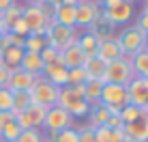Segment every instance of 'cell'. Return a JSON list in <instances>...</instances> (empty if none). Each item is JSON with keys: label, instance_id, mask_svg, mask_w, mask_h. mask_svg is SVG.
<instances>
[{"label": "cell", "instance_id": "1", "mask_svg": "<svg viewBox=\"0 0 148 142\" xmlns=\"http://www.w3.org/2000/svg\"><path fill=\"white\" fill-rule=\"evenodd\" d=\"M56 105L73 116V119H82V116H88L90 103L84 99V84L79 86H62L58 93V101Z\"/></svg>", "mask_w": 148, "mask_h": 142}, {"label": "cell", "instance_id": "2", "mask_svg": "<svg viewBox=\"0 0 148 142\" xmlns=\"http://www.w3.org/2000/svg\"><path fill=\"white\" fill-rule=\"evenodd\" d=\"M116 41L120 45L122 56L129 58V56H133V54H137L140 50L146 48V34L142 32L140 28H135V26H125L118 34H116Z\"/></svg>", "mask_w": 148, "mask_h": 142}, {"label": "cell", "instance_id": "3", "mask_svg": "<svg viewBox=\"0 0 148 142\" xmlns=\"http://www.w3.org/2000/svg\"><path fill=\"white\" fill-rule=\"evenodd\" d=\"M77 37H79L77 28H67V26H60V24L52 22L47 26V32H45V43H47L49 48L62 52L64 48L77 43Z\"/></svg>", "mask_w": 148, "mask_h": 142}, {"label": "cell", "instance_id": "4", "mask_svg": "<svg viewBox=\"0 0 148 142\" xmlns=\"http://www.w3.org/2000/svg\"><path fill=\"white\" fill-rule=\"evenodd\" d=\"M58 93H60V88L54 86L52 82H47L43 75H41L37 82H34V86L28 90L30 101H32L34 105H43V108H54L56 101H58Z\"/></svg>", "mask_w": 148, "mask_h": 142}, {"label": "cell", "instance_id": "5", "mask_svg": "<svg viewBox=\"0 0 148 142\" xmlns=\"http://www.w3.org/2000/svg\"><path fill=\"white\" fill-rule=\"evenodd\" d=\"M22 19L26 22L30 34H39V37H45L47 26L54 22V17L49 19L47 15H45V11L41 9V4H24Z\"/></svg>", "mask_w": 148, "mask_h": 142}, {"label": "cell", "instance_id": "6", "mask_svg": "<svg viewBox=\"0 0 148 142\" xmlns=\"http://www.w3.org/2000/svg\"><path fill=\"white\" fill-rule=\"evenodd\" d=\"M135 78L133 69H131V63L127 56H122L114 63H110L105 67V73H103V84H120V86H127L131 80Z\"/></svg>", "mask_w": 148, "mask_h": 142}, {"label": "cell", "instance_id": "7", "mask_svg": "<svg viewBox=\"0 0 148 142\" xmlns=\"http://www.w3.org/2000/svg\"><path fill=\"white\" fill-rule=\"evenodd\" d=\"M101 103L108 105L110 114H120L125 105H129V95H127V86L120 84H103L101 90Z\"/></svg>", "mask_w": 148, "mask_h": 142}, {"label": "cell", "instance_id": "8", "mask_svg": "<svg viewBox=\"0 0 148 142\" xmlns=\"http://www.w3.org/2000/svg\"><path fill=\"white\" fill-rule=\"evenodd\" d=\"M45 114H47V108L30 103L26 110L15 112V123L19 125L22 131L24 129H41L43 127V121H45Z\"/></svg>", "mask_w": 148, "mask_h": 142}, {"label": "cell", "instance_id": "9", "mask_svg": "<svg viewBox=\"0 0 148 142\" xmlns=\"http://www.w3.org/2000/svg\"><path fill=\"white\" fill-rule=\"evenodd\" d=\"M101 15L99 0H79L75 4V28H86Z\"/></svg>", "mask_w": 148, "mask_h": 142}, {"label": "cell", "instance_id": "10", "mask_svg": "<svg viewBox=\"0 0 148 142\" xmlns=\"http://www.w3.org/2000/svg\"><path fill=\"white\" fill-rule=\"evenodd\" d=\"M43 127H45V131H54V134H58V131H62V129H67V127H73V116H71L67 110L58 108V105L47 108V114H45V121H43Z\"/></svg>", "mask_w": 148, "mask_h": 142}, {"label": "cell", "instance_id": "11", "mask_svg": "<svg viewBox=\"0 0 148 142\" xmlns=\"http://www.w3.org/2000/svg\"><path fill=\"white\" fill-rule=\"evenodd\" d=\"M127 95H129V103L142 110L148 103V80L142 75H135L127 84Z\"/></svg>", "mask_w": 148, "mask_h": 142}, {"label": "cell", "instance_id": "12", "mask_svg": "<svg viewBox=\"0 0 148 142\" xmlns=\"http://www.w3.org/2000/svg\"><path fill=\"white\" fill-rule=\"evenodd\" d=\"M101 13H103V17L108 19L114 28L125 26V24L131 22V17H133V4L122 0L120 4H116V7H112V9H101Z\"/></svg>", "mask_w": 148, "mask_h": 142}, {"label": "cell", "instance_id": "13", "mask_svg": "<svg viewBox=\"0 0 148 142\" xmlns=\"http://www.w3.org/2000/svg\"><path fill=\"white\" fill-rule=\"evenodd\" d=\"M39 78H41V75H32V73H26V71H22V69H15V71H11V75H9L7 88L11 90V93H19V90H30Z\"/></svg>", "mask_w": 148, "mask_h": 142}, {"label": "cell", "instance_id": "14", "mask_svg": "<svg viewBox=\"0 0 148 142\" xmlns=\"http://www.w3.org/2000/svg\"><path fill=\"white\" fill-rule=\"evenodd\" d=\"M95 56L99 60H103L105 65H110V63H114V60L122 58V52H120V45H118V41H116V37L114 39H105V41H99Z\"/></svg>", "mask_w": 148, "mask_h": 142}, {"label": "cell", "instance_id": "15", "mask_svg": "<svg viewBox=\"0 0 148 142\" xmlns=\"http://www.w3.org/2000/svg\"><path fill=\"white\" fill-rule=\"evenodd\" d=\"M125 136L127 138H133L137 142H148V116L142 112V116L131 125H125Z\"/></svg>", "mask_w": 148, "mask_h": 142}, {"label": "cell", "instance_id": "16", "mask_svg": "<svg viewBox=\"0 0 148 142\" xmlns=\"http://www.w3.org/2000/svg\"><path fill=\"white\" fill-rule=\"evenodd\" d=\"M84 52L77 48V43H73V45H69V48H64L62 52H60V65L62 67H67V69H75V67H82L84 65Z\"/></svg>", "mask_w": 148, "mask_h": 142}, {"label": "cell", "instance_id": "17", "mask_svg": "<svg viewBox=\"0 0 148 142\" xmlns=\"http://www.w3.org/2000/svg\"><path fill=\"white\" fill-rule=\"evenodd\" d=\"M67 73H69L67 67H62L60 63H56V65H45L41 75H43L47 82H52L54 86L62 88V86H67Z\"/></svg>", "mask_w": 148, "mask_h": 142}, {"label": "cell", "instance_id": "18", "mask_svg": "<svg viewBox=\"0 0 148 142\" xmlns=\"http://www.w3.org/2000/svg\"><path fill=\"white\" fill-rule=\"evenodd\" d=\"M110 110H108V105H103L99 101V103H92L90 105V110H88V127L90 129H99V127H103L105 123H108V119H110Z\"/></svg>", "mask_w": 148, "mask_h": 142}, {"label": "cell", "instance_id": "19", "mask_svg": "<svg viewBox=\"0 0 148 142\" xmlns=\"http://www.w3.org/2000/svg\"><path fill=\"white\" fill-rule=\"evenodd\" d=\"M88 32H90V34H95V37L99 39V41H105V39H114V37H116L114 26H112L108 19L103 17V13H101L99 17H97L95 22L88 26Z\"/></svg>", "mask_w": 148, "mask_h": 142}, {"label": "cell", "instance_id": "20", "mask_svg": "<svg viewBox=\"0 0 148 142\" xmlns=\"http://www.w3.org/2000/svg\"><path fill=\"white\" fill-rule=\"evenodd\" d=\"M22 58H24V50L22 48H15V45H9V48H4L2 52H0V63H2L9 71L19 69Z\"/></svg>", "mask_w": 148, "mask_h": 142}, {"label": "cell", "instance_id": "21", "mask_svg": "<svg viewBox=\"0 0 148 142\" xmlns=\"http://www.w3.org/2000/svg\"><path fill=\"white\" fill-rule=\"evenodd\" d=\"M105 67H108V65H105L103 60H99L97 56H88L84 60V65H82V69H84V73H86V80H103Z\"/></svg>", "mask_w": 148, "mask_h": 142}, {"label": "cell", "instance_id": "22", "mask_svg": "<svg viewBox=\"0 0 148 142\" xmlns=\"http://www.w3.org/2000/svg\"><path fill=\"white\" fill-rule=\"evenodd\" d=\"M54 22L67 28H75V7H69V4L54 7Z\"/></svg>", "mask_w": 148, "mask_h": 142}, {"label": "cell", "instance_id": "23", "mask_svg": "<svg viewBox=\"0 0 148 142\" xmlns=\"http://www.w3.org/2000/svg\"><path fill=\"white\" fill-rule=\"evenodd\" d=\"M43 60H41L39 54L34 52H24V58H22V65H19V69L26 71V73H32V75H41L43 73Z\"/></svg>", "mask_w": 148, "mask_h": 142}, {"label": "cell", "instance_id": "24", "mask_svg": "<svg viewBox=\"0 0 148 142\" xmlns=\"http://www.w3.org/2000/svg\"><path fill=\"white\" fill-rule=\"evenodd\" d=\"M101 90H103V80H86L84 82V99L90 105L101 101Z\"/></svg>", "mask_w": 148, "mask_h": 142}, {"label": "cell", "instance_id": "25", "mask_svg": "<svg viewBox=\"0 0 148 142\" xmlns=\"http://www.w3.org/2000/svg\"><path fill=\"white\" fill-rule=\"evenodd\" d=\"M129 63H131V69H133L135 75H144L148 73V48L140 50L137 54H133V56H129Z\"/></svg>", "mask_w": 148, "mask_h": 142}, {"label": "cell", "instance_id": "26", "mask_svg": "<svg viewBox=\"0 0 148 142\" xmlns=\"http://www.w3.org/2000/svg\"><path fill=\"white\" fill-rule=\"evenodd\" d=\"M97 45H99V39L95 37V34H90L88 30H84V32L77 37V48L84 52V56L88 58V56H95V52H97Z\"/></svg>", "mask_w": 148, "mask_h": 142}, {"label": "cell", "instance_id": "27", "mask_svg": "<svg viewBox=\"0 0 148 142\" xmlns=\"http://www.w3.org/2000/svg\"><path fill=\"white\" fill-rule=\"evenodd\" d=\"M95 138L97 142H122L125 140V131L122 129H108V127H99L95 129Z\"/></svg>", "mask_w": 148, "mask_h": 142}, {"label": "cell", "instance_id": "28", "mask_svg": "<svg viewBox=\"0 0 148 142\" xmlns=\"http://www.w3.org/2000/svg\"><path fill=\"white\" fill-rule=\"evenodd\" d=\"M22 13H24V4H17V2H15L13 7H9L7 11L2 13V22H4V28H7V32H9V28H11L13 24L17 22L19 17H22Z\"/></svg>", "mask_w": 148, "mask_h": 142}, {"label": "cell", "instance_id": "29", "mask_svg": "<svg viewBox=\"0 0 148 142\" xmlns=\"http://www.w3.org/2000/svg\"><path fill=\"white\" fill-rule=\"evenodd\" d=\"M19 134H22V129H19V125L11 121L9 125H4L2 129H0V142H15L19 138Z\"/></svg>", "mask_w": 148, "mask_h": 142}, {"label": "cell", "instance_id": "30", "mask_svg": "<svg viewBox=\"0 0 148 142\" xmlns=\"http://www.w3.org/2000/svg\"><path fill=\"white\" fill-rule=\"evenodd\" d=\"M45 45H47V43H45V37H39V34H28L26 41H24V52H34V54H39Z\"/></svg>", "mask_w": 148, "mask_h": 142}, {"label": "cell", "instance_id": "31", "mask_svg": "<svg viewBox=\"0 0 148 142\" xmlns=\"http://www.w3.org/2000/svg\"><path fill=\"white\" fill-rule=\"evenodd\" d=\"M32 103L30 101V95H28V90H19V93H13V110L11 112H22V110H26L28 105Z\"/></svg>", "mask_w": 148, "mask_h": 142}, {"label": "cell", "instance_id": "32", "mask_svg": "<svg viewBox=\"0 0 148 142\" xmlns=\"http://www.w3.org/2000/svg\"><path fill=\"white\" fill-rule=\"evenodd\" d=\"M142 116V110L140 108H135V105H125V108L120 110V121H122V125H131V123H135L137 119Z\"/></svg>", "mask_w": 148, "mask_h": 142}, {"label": "cell", "instance_id": "33", "mask_svg": "<svg viewBox=\"0 0 148 142\" xmlns=\"http://www.w3.org/2000/svg\"><path fill=\"white\" fill-rule=\"evenodd\" d=\"M39 56H41V60H43V65H56V63H60V52H58V50H54V48H49V45H45V48L41 50Z\"/></svg>", "mask_w": 148, "mask_h": 142}, {"label": "cell", "instance_id": "34", "mask_svg": "<svg viewBox=\"0 0 148 142\" xmlns=\"http://www.w3.org/2000/svg\"><path fill=\"white\" fill-rule=\"evenodd\" d=\"M86 82V73L82 67H75V69H69L67 73V86H79Z\"/></svg>", "mask_w": 148, "mask_h": 142}, {"label": "cell", "instance_id": "35", "mask_svg": "<svg viewBox=\"0 0 148 142\" xmlns=\"http://www.w3.org/2000/svg\"><path fill=\"white\" fill-rule=\"evenodd\" d=\"M43 138L45 136L41 129H24L15 142H43Z\"/></svg>", "mask_w": 148, "mask_h": 142}, {"label": "cell", "instance_id": "36", "mask_svg": "<svg viewBox=\"0 0 148 142\" xmlns=\"http://www.w3.org/2000/svg\"><path fill=\"white\" fill-rule=\"evenodd\" d=\"M13 110V93L9 88H0V112Z\"/></svg>", "mask_w": 148, "mask_h": 142}, {"label": "cell", "instance_id": "37", "mask_svg": "<svg viewBox=\"0 0 148 142\" xmlns=\"http://www.w3.org/2000/svg\"><path fill=\"white\" fill-rule=\"evenodd\" d=\"M56 142H79L77 129L75 127H67V129L58 131V134H56Z\"/></svg>", "mask_w": 148, "mask_h": 142}, {"label": "cell", "instance_id": "38", "mask_svg": "<svg viewBox=\"0 0 148 142\" xmlns=\"http://www.w3.org/2000/svg\"><path fill=\"white\" fill-rule=\"evenodd\" d=\"M9 32H13V34H17V37H22V39H26L28 34H30V30H28V26H26V22H24L22 17L17 19V22L13 24L11 28H9Z\"/></svg>", "mask_w": 148, "mask_h": 142}, {"label": "cell", "instance_id": "39", "mask_svg": "<svg viewBox=\"0 0 148 142\" xmlns=\"http://www.w3.org/2000/svg\"><path fill=\"white\" fill-rule=\"evenodd\" d=\"M77 129V136H79V142H97L95 138V131L88 127V125H82V127H75Z\"/></svg>", "mask_w": 148, "mask_h": 142}, {"label": "cell", "instance_id": "40", "mask_svg": "<svg viewBox=\"0 0 148 142\" xmlns=\"http://www.w3.org/2000/svg\"><path fill=\"white\" fill-rule=\"evenodd\" d=\"M103 127H108V129H116V131H118V129H125V125H122V121H120V114H112Z\"/></svg>", "mask_w": 148, "mask_h": 142}, {"label": "cell", "instance_id": "41", "mask_svg": "<svg viewBox=\"0 0 148 142\" xmlns=\"http://www.w3.org/2000/svg\"><path fill=\"white\" fill-rule=\"evenodd\" d=\"M135 28H140L144 34H148V13H142L140 17H137V22L133 24Z\"/></svg>", "mask_w": 148, "mask_h": 142}, {"label": "cell", "instance_id": "42", "mask_svg": "<svg viewBox=\"0 0 148 142\" xmlns=\"http://www.w3.org/2000/svg\"><path fill=\"white\" fill-rule=\"evenodd\" d=\"M9 75H11V71L4 67L2 63H0V88H7V82H9Z\"/></svg>", "mask_w": 148, "mask_h": 142}, {"label": "cell", "instance_id": "43", "mask_svg": "<svg viewBox=\"0 0 148 142\" xmlns=\"http://www.w3.org/2000/svg\"><path fill=\"white\" fill-rule=\"evenodd\" d=\"M11 121H15V114L13 112H0V129H2L4 125H9Z\"/></svg>", "mask_w": 148, "mask_h": 142}, {"label": "cell", "instance_id": "44", "mask_svg": "<svg viewBox=\"0 0 148 142\" xmlns=\"http://www.w3.org/2000/svg\"><path fill=\"white\" fill-rule=\"evenodd\" d=\"M122 0H99V4H103V9H112L116 4H120Z\"/></svg>", "mask_w": 148, "mask_h": 142}, {"label": "cell", "instance_id": "45", "mask_svg": "<svg viewBox=\"0 0 148 142\" xmlns=\"http://www.w3.org/2000/svg\"><path fill=\"white\" fill-rule=\"evenodd\" d=\"M15 4V0H0V13H4L9 7H13Z\"/></svg>", "mask_w": 148, "mask_h": 142}, {"label": "cell", "instance_id": "46", "mask_svg": "<svg viewBox=\"0 0 148 142\" xmlns=\"http://www.w3.org/2000/svg\"><path fill=\"white\" fill-rule=\"evenodd\" d=\"M79 0H60V4H69V7H75Z\"/></svg>", "mask_w": 148, "mask_h": 142}, {"label": "cell", "instance_id": "47", "mask_svg": "<svg viewBox=\"0 0 148 142\" xmlns=\"http://www.w3.org/2000/svg\"><path fill=\"white\" fill-rule=\"evenodd\" d=\"M7 32V28H4V22H2V13H0V34Z\"/></svg>", "mask_w": 148, "mask_h": 142}, {"label": "cell", "instance_id": "48", "mask_svg": "<svg viewBox=\"0 0 148 142\" xmlns=\"http://www.w3.org/2000/svg\"><path fill=\"white\" fill-rule=\"evenodd\" d=\"M4 48H7V45H4V39H2V34H0V52H2Z\"/></svg>", "mask_w": 148, "mask_h": 142}, {"label": "cell", "instance_id": "49", "mask_svg": "<svg viewBox=\"0 0 148 142\" xmlns=\"http://www.w3.org/2000/svg\"><path fill=\"white\" fill-rule=\"evenodd\" d=\"M24 2H26V4H39L41 0H24Z\"/></svg>", "mask_w": 148, "mask_h": 142}, {"label": "cell", "instance_id": "50", "mask_svg": "<svg viewBox=\"0 0 148 142\" xmlns=\"http://www.w3.org/2000/svg\"><path fill=\"white\" fill-rule=\"evenodd\" d=\"M142 7H144V11H142V13H148V0H144V4H142Z\"/></svg>", "mask_w": 148, "mask_h": 142}, {"label": "cell", "instance_id": "51", "mask_svg": "<svg viewBox=\"0 0 148 142\" xmlns=\"http://www.w3.org/2000/svg\"><path fill=\"white\" fill-rule=\"evenodd\" d=\"M142 112H144V114H146V116H148V103H146V105H144V108H142Z\"/></svg>", "mask_w": 148, "mask_h": 142}, {"label": "cell", "instance_id": "52", "mask_svg": "<svg viewBox=\"0 0 148 142\" xmlns=\"http://www.w3.org/2000/svg\"><path fill=\"white\" fill-rule=\"evenodd\" d=\"M122 142H137V140H133V138H127V136H125V140H122Z\"/></svg>", "mask_w": 148, "mask_h": 142}, {"label": "cell", "instance_id": "53", "mask_svg": "<svg viewBox=\"0 0 148 142\" xmlns=\"http://www.w3.org/2000/svg\"><path fill=\"white\" fill-rule=\"evenodd\" d=\"M125 2H129V4H135V2H140V0H125Z\"/></svg>", "mask_w": 148, "mask_h": 142}, {"label": "cell", "instance_id": "54", "mask_svg": "<svg viewBox=\"0 0 148 142\" xmlns=\"http://www.w3.org/2000/svg\"><path fill=\"white\" fill-rule=\"evenodd\" d=\"M146 48H148V34H146Z\"/></svg>", "mask_w": 148, "mask_h": 142}]
</instances>
